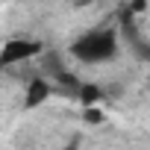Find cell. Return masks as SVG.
Returning <instances> with one entry per match:
<instances>
[{
    "label": "cell",
    "mask_w": 150,
    "mask_h": 150,
    "mask_svg": "<svg viewBox=\"0 0 150 150\" xmlns=\"http://www.w3.org/2000/svg\"><path fill=\"white\" fill-rule=\"evenodd\" d=\"M71 56L86 65H100L118 56V30L112 27H97L83 33L77 41L71 44Z\"/></svg>",
    "instance_id": "obj_1"
},
{
    "label": "cell",
    "mask_w": 150,
    "mask_h": 150,
    "mask_svg": "<svg viewBox=\"0 0 150 150\" xmlns=\"http://www.w3.org/2000/svg\"><path fill=\"white\" fill-rule=\"evenodd\" d=\"M44 53V44L35 41V38H6L3 47H0V65L3 68H12V65H21V62H33L35 56Z\"/></svg>",
    "instance_id": "obj_2"
},
{
    "label": "cell",
    "mask_w": 150,
    "mask_h": 150,
    "mask_svg": "<svg viewBox=\"0 0 150 150\" xmlns=\"http://www.w3.org/2000/svg\"><path fill=\"white\" fill-rule=\"evenodd\" d=\"M53 91H56V86L50 77H33L24 86V112H35L38 106H44L53 97Z\"/></svg>",
    "instance_id": "obj_3"
},
{
    "label": "cell",
    "mask_w": 150,
    "mask_h": 150,
    "mask_svg": "<svg viewBox=\"0 0 150 150\" xmlns=\"http://www.w3.org/2000/svg\"><path fill=\"white\" fill-rule=\"evenodd\" d=\"M103 88L97 86V83H83L80 88H77V103H80V109H91V106H100L103 103Z\"/></svg>",
    "instance_id": "obj_4"
},
{
    "label": "cell",
    "mask_w": 150,
    "mask_h": 150,
    "mask_svg": "<svg viewBox=\"0 0 150 150\" xmlns=\"http://www.w3.org/2000/svg\"><path fill=\"white\" fill-rule=\"evenodd\" d=\"M80 115H83V121H86L88 127H100V124L106 121V112H103L100 106H91V109H80Z\"/></svg>",
    "instance_id": "obj_5"
},
{
    "label": "cell",
    "mask_w": 150,
    "mask_h": 150,
    "mask_svg": "<svg viewBox=\"0 0 150 150\" xmlns=\"http://www.w3.org/2000/svg\"><path fill=\"white\" fill-rule=\"evenodd\" d=\"M147 9H150V0H129V9H127V15H135V18H141Z\"/></svg>",
    "instance_id": "obj_6"
}]
</instances>
